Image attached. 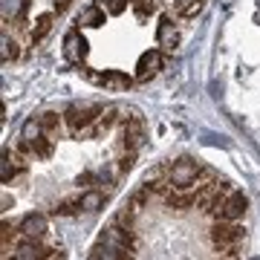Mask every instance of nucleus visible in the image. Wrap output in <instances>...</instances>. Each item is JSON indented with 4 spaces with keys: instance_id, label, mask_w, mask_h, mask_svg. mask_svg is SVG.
Returning a JSON list of instances; mask_svg holds the SVG:
<instances>
[{
    "instance_id": "nucleus-14",
    "label": "nucleus",
    "mask_w": 260,
    "mask_h": 260,
    "mask_svg": "<svg viewBox=\"0 0 260 260\" xmlns=\"http://www.w3.org/2000/svg\"><path fill=\"white\" fill-rule=\"evenodd\" d=\"M84 211L81 208V194L78 197H67V200H61V203L52 205V214H58V217H73V214Z\"/></svg>"
},
{
    "instance_id": "nucleus-3",
    "label": "nucleus",
    "mask_w": 260,
    "mask_h": 260,
    "mask_svg": "<svg viewBox=\"0 0 260 260\" xmlns=\"http://www.w3.org/2000/svg\"><path fill=\"white\" fill-rule=\"evenodd\" d=\"M203 168L205 165H200L194 159H177V162L165 165V174H168V179H171L174 188H194V182H197Z\"/></svg>"
},
{
    "instance_id": "nucleus-22",
    "label": "nucleus",
    "mask_w": 260,
    "mask_h": 260,
    "mask_svg": "<svg viewBox=\"0 0 260 260\" xmlns=\"http://www.w3.org/2000/svg\"><path fill=\"white\" fill-rule=\"evenodd\" d=\"M93 182H95L93 174H81V177H78V185H84V188H87V185H93Z\"/></svg>"
},
{
    "instance_id": "nucleus-5",
    "label": "nucleus",
    "mask_w": 260,
    "mask_h": 260,
    "mask_svg": "<svg viewBox=\"0 0 260 260\" xmlns=\"http://www.w3.org/2000/svg\"><path fill=\"white\" fill-rule=\"evenodd\" d=\"M162 203H165V208H171V211H188V208H197V203H200V191L197 188H168V194L162 197Z\"/></svg>"
},
{
    "instance_id": "nucleus-1",
    "label": "nucleus",
    "mask_w": 260,
    "mask_h": 260,
    "mask_svg": "<svg viewBox=\"0 0 260 260\" xmlns=\"http://www.w3.org/2000/svg\"><path fill=\"white\" fill-rule=\"evenodd\" d=\"M102 104H70L64 110V121H67V130L73 136H87L90 127H93L99 116H102Z\"/></svg>"
},
{
    "instance_id": "nucleus-4",
    "label": "nucleus",
    "mask_w": 260,
    "mask_h": 260,
    "mask_svg": "<svg viewBox=\"0 0 260 260\" xmlns=\"http://www.w3.org/2000/svg\"><path fill=\"white\" fill-rule=\"evenodd\" d=\"M29 168V156L23 153L20 148H6L3 150V162H0V179H3V185H9L12 179H18L20 174H26Z\"/></svg>"
},
{
    "instance_id": "nucleus-16",
    "label": "nucleus",
    "mask_w": 260,
    "mask_h": 260,
    "mask_svg": "<svg viewBox=\"0 0 260 260\" xmlns=\"http://www.w3.org/2000/svg\"><path fill=\"white\" fill-rule=\"evenodd\" d=\"M102 203H104V197H102V191H95V188H90V191L81 194V208L84 211H99Z\"/></svg>"
},
{
    "instance_id": "nucleus-2",
    "label": "nucleus",
    "mask_w": 260,
    "mask_h": 260,
    "mask_svg": "<svg viewBox=\"0 0 260 260\" xmlns=\"http://www.w3.org/2000/svg\"><path fill=\"white\" fill-rule=\"evenodd\" d=\"M208 237H211V246L220 254L229 249H237L246 237V229L240 223H234V220H214L211 229H208Z\"/></svg>"
},
{
    "instance_id": "nucleus-6",
    "label": "nucleus",
    "mask_w": 260,
    "mask_h": 260,
    "mask_svg": "<svg viewBox=\"0 0 260 260\" xmlns=\"http://www.w3.org/2000/svg\"><path fill=\"white\" fill-rule=\"evenodd\" d=\"M162 64H165V55H162V49H148V52H142L139 61H136V81H150L153 75L162 70Z\"/></svg>"
},
{
    "instance_id": "nucleus-20",
    "label": "nucleus",
    "mask_w": 260,
    "mask_h": 260,
    "mask_svg": "<svg viewBox=\"0 0 260 260\" xmlns=\"http://www.w3.org/2000/svg\"><path fill=\"white\" fill-rule=\"evenodd\" d=\"M127 3L130 0H107V12L110 15H121V12L127 9Z\"/></svg>"
},
{
    "instance_id": "nucleus-19",
    "label": "nucleus",
    "mask_w": 260,
    "mask_h": 260,
    "mask_svg": "<svg viewBox=\"0 0 260 260\" xmlns=\"http://www.w3.org/2000/svg\"><path fill=\"white\" fill-rule=\"evenodd\" d=\"M20 55V49H18V41H3V61H15V58Z\"/></svg>"
},
{
    "instance_id": "nucleus-13",
    "label": "nucleus",
    "mask_w": 260,
    "mask_h": 260,
    "mask_svg": "<svg viewBox=\"0 0 260 260\" xmlns=\"http://www.w3.org/2000/svg\"><path fill=\"white\" fill-rule=\"evenodd\" d=\"M104 18H107V9H104V6H90V9L81 12L78 23H81V26L95 29V26H102V23H104Z\"/></svg>"
},
{
    "instance_id": "nucleus-12",
    "label": "nucleus",
    "mask_w": 260,
    "mask_h": 260,
    "mask_svg": "<svg viewBox=\"0 0 260 260\" xmlns=\"http://www.w3.org/2000/svg\"><path fill=\"white\" fill-rule=\"evenodd\" d=\"M52 20H55V15H52V12H44V15L35 20V26L29 29V38H32V44H38V41H44V38L49 35V29H52Z\"/></svg>"
},
{
    "instance_id": "nucleus-21",
    "label": "nucleus",
    "mask_w": 260,
    "mask_h": 260,
    "mask_svg": "<svg viewBox=\"0 0 260 260\" xmlns=\"http://www.w3.org/2000/svg\"><path fill=\"white\" fill-rule=\"evenodd\" d=\"M116 260H136V251H133V249H124V246H119V254H116Z\"/></svg>"
},
{
    "instance_id": "nucleus-9",
    "label": "nucleus",
    "mask_w": 260,
    "mask_h": 260,
    "mask_svg": "<svg viewBox=\"0 0 260 260\" xmlns=\"http://www.w3.org/2000/svg\"><path fill=\"white\" fill-rule=\"evenodd\" d=\"M156 44L162 52H174L179 47V32L174 26V20L171 18H162L159 20V29H156Z\"/></svg>"
},
{
    "instance_id": "nucleus-15",
    "label": "nucleus",
    "mask_w": 260,
    "mask_h": 260,
    "mask_svg": "<svg viewBox=\"0 0 260 260\" xmlns=\"http://www.w3.org/2000/svg\"><path fill=\"white\" fill-rule=\"evenodd\" d=\"M41 124H44V133L47 136H58L61 133V124H67L64 116H58V113H44V116H38Z\"/></svg>"
},
{
    "instance_id": "nucleus-7",
    "label": "nucleus",
    "mask_w": 260,
    "mask_h": 260,
    "mask_svg": "<svg viewBox=\"0 0 260 260\" xmlns=\"http://www.w3.org/2000/svg\"><path fill=\"white\" fill-rule=\"evenodd\" d=\"M64 58L70 64H81L84 58H87V38L78 29H70L64 35Z\"/></svg>"
},
{
    "instance_id": "nucleus-18",
    "label": "nucleus",
    "mask_w": 260,
    "mask_h": 260,
    "mask_svg": "<svg viewBox=\"0 0 260 260\" xmlns=\"http://www.w3.org/2000/svg\"><path fill=\"white\" fill-rule=\"evenodd\" d=\"M38 136H44V124H41V119H29V121H23L20 139L32 142V139H38Z\"/></svg>"
},
{
    "instance_id": "nucleus-8",
    "label": "nucleus",
    "mask_w": 260,
    "mask_h": 260,
    "mask_svg": "<svg viewBox=\"0 0 260 260\" xmlns=\"http://www.w3.org/2000/svg\"><path fill=\"white\" fill-rule=\"evenodd\" d=\"M246 208H249L246 197H243L240 191H232V194L223 200V205H220V217H217V220H234V223H240Z\"/></svg>"
},
{
    "instance_id": "nucleus-10",
    "label": "nucleus",
    "mask_w": 260,
    "mask_h": 260,
    "mask_svg": "<svg viewBox=\"0 0 260 260\" xmlns=\"http://www.w3.org/2000/svg\"><path fill=\"white\" fill-rule=\"evenodd\" d=\"M20 234L23 237H35V240H44L49 232V223H47V217L44 214H26L23 220H20Z\"/></svg>"
},
{
    "instance_id": "nucleus-17",
    "label": "nucleus",
    "mask_w": 260,
    "mask_h": 260,
    "mask_svg": "<svg viewBox=\"0 0 260 260\" xmlns=\"http://www.w3.org/2000/svg\"><path fill=\"white\" fill-rule=\"evenodd\" d=\"M200 3H203V0H174V15H179V18H191V15L200 12Z\"/></svg>"
},
{
    "instance_id": "nucleus-11",
    "label": "nucleus",
    "mask_w": 260,
    "mask_h": 260,
    "mask_svg": "<svg viewBox=\"0 0 260 260\" xmlns=\"http://www.w3.org/2000/svg\"><path fill=\"white\" fill-rule=\"evenodd\" d=\"M133 75H127V73H121V70H107V73L102 75V87L104 90H110V93H127L130 87H133Z\"/></svg>"
}]
</instances>
